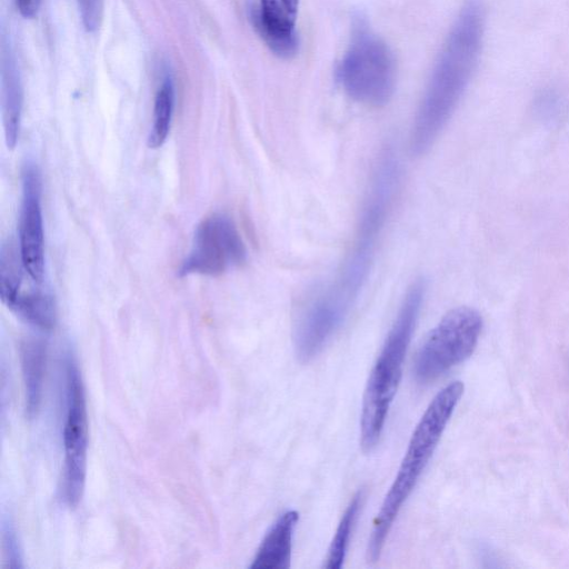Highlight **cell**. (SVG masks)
<instances>
[{
  "label": "cell",
  "instance_id": "obj_1",
  "mask_svg": "<svg viewBox=\"0 0 569 569\" xmlns=\"http://www.w3.org/2000/svg\"><path fill=\"white\" fill-rule=\"evenodd\" d=\"M398 181V159L393 151L387 150L373 172L348 257L332 281L305 307L295 325L293 345L301 361L317 356L347 318L369 273Z\"/></svg>",
  "mask_w": 569,
  "mask_h": 569
},
{
  "label": "cell",
  "instance_id": "obj_2",
  "mask_svg": "<svg viewBox=\"0 0 569 569\" xmlns=\"http://www.w3.org/2000/svg\"><path fill=\"white\" fill-rule=\"evenodd\" d=\"M485 30L479 0H467L447 37L418 110L410 151L425 154L433 144L462 97L477 67Z\"/></svg>",
  "mask_w": 569,
  "mask_h": 569
},
{
  "label": "cell",
  "instance_id": "obj_3",
  "mask_svg": "<svg viewBox=\"0 0 569 569\" xmlns=\"http://www.w3.org/2000/svg\"><path fill=\"white\" fill-rule=\"evenodd\" d=\"M462 393L461 381L449 383L436 395L418 422L398 473L373 521L368 543L370 561L379 559L395 519L431 458Z\"/></svg>",
  "mask_w": 569,
  "mask_h": 569
},
{
  "label": "cell",
  "instance_id": "obj_4",
  "mask_svg": "<svg viewBox=\"0 0 569 569\" xmlns=\"http://www.w3.org/2000/svg\"><path fill=\"white\" fill-rule=\"evenodd\" d=\"M426 289L423 279L411 283L370 372L365 389L360 422V443L366 452L376 447L381 436L390 405L401 379L405 357Z\"/></svg>",
  "mask_w": 569,
  "mask_h": 569
},
{
  "label": "cell",
  "instance_id": "obj_5",
  "mask_svg": "<svg viewBox=\"0 0 569 569\" xmlns=\"http://www.w3.org/2000/svg\"><path fill=\"white\" fill-rule=\"evenodd\" d=\"M337 74L347 94L358 102L380 107L393 94L396 63L392 52L361 16L352 21L350 41Z\"/></svg>",
  "mask_w": 569,
  "mask_h": 569
},
{
  "label": "cell",
  "instance_id": "obj_6",
  "mask_svg": "<svg viewBox=\"0 0 569 569\" xmlns=\"http://www.w3.org/2000/svg\"><path fill=\"white\" fill-rule=\"evenodd\" d=\"M481 329L482 318L477 310L459 307L449 311L430 331L416 355V379L422 383L432 381L469 358Z\"/></svg>",
  "mask_w": 569,
  "mask_h": 569
},
{
  "label": "cell",
  "instance_id": "obj_7",
  "mask_svg": "<svg viewBox=\"0 0 569 569\" xmlns=\"http://www.w3.org/2000/svg\"><path fill=\"white\" fill-rule=\"evenodd\" d=\"M64 466L62 497L74 508L84 489L88 452V417L84 387L77 363L67 360V411L63 427Z\"/></svg>",
  "mask_w": 569,
  "mask_h": 569
},
{
  "label": "cell",
  "instance_id": "obj_8",
  "mask_svg": "<svg viewBox=\"0 0 569 569\" xmlns=\"http://www.w3.org/2000/svg\"><path fill=\"white\" fill-rule=\"evenodd\" d=\"M246 258L247 250L233 221L226 214L214 213L198 226L180 274L220 276L243 263Z\"/></svg>",
  "mask_w": 569,
  "mask_h": 569
},
{
  "label": "cell",
  "instance_id": "obj_9",
  "mask_svg": "<svg viewBox=\"0 0 569 569\" xmlns=\"http://www.w3.org/2000/svg\"><path fill=\"white\" fill-rule=\"evenodd\" d=\"M19 251L24 270L34 282L44 274V241L41 209V179L38 168L28 163L22 171V203Z\"/></svg>",
  "mask_w": 569,
  "mask_h": 569
},
{
  "label": "cell",
  "instance_id": "obj_10",
  "mask_svg": "<svg viewBox=\"0 0 569 569\" xmlns=\"http://www.w3.org/2000/svg\"><path fill=\"white\" fill-rule=\"evenodd\" d=\"M298 7L299 0H259L251 8L253 28L279 58L290 59L299 50Z\"/></svg>",
  "mask_w": 569,
  "mask_h": 569
},
{
  "label": "cell",
  "instance_id": "obj_11",
  "mask_svg": "<svg viewBox=\"0 0 569 569\" xmlns=\"http://www.w3.org/2000/svg\"><path fill=\"white\" fill-rule=\"evenodd\" d=\"M299 519L295 510L280 515L264 535L251 569H287L290 566L292 538Z\"/></svg>",
  "mask_w": 569,
  "mask_h": 569
},
{
  "label": "cell",
  "instance_id": "obj_12",
  "mask_svg": "<svg viewBox=\"0 0 569 569\" xmlns=\"http://www.w3.org/2000/svg\"><path fill=\"white\" fill-rule=\"evenodd\" d=\"M46 346L39 339H27L20 347V361L26 392V411L28 417L38 415L46 367Z\"/></svg>",
  "mask_w": 569,
  "mask_h": 569
},
{
  "label": "cell",
  "instance_id": "obj_13",
  "mask_svg": "<svg viewBox=\"0 0 569 569\" xmlns=\"http://www.w3.org/2000/svg\"><path fill=\"white\" fill-rule=\"evenodd\" d=\"M1 70L4 139L7 147L13 149L20 131L22 92L16 64L9 53H2Z\"/></svg>",
  "mask_w": 569,
  "mask_h": 569
},
{
  "label": "cell",
  "instance_id": "obj_14",
  "mask_svg": "<svg viewBox=\"0 0 569 569\" xmlns=\"http://www.w3.org/2000/svg\"><path fill=\"white\" fill-rule=\"evenodd\" d=\"M174 109V83L172 76L167 73L154 98L153 116L148 137L149 148H160L167 140L170 131Z\"/></svg>",
  "mask_w": 569,
  "mask_h": 569
},
{
  "label": "cell",
  "instance_id": "obj_15",
  "mask_svg": "<svg viewBox=\"0 0 569 569\" xmlns=\"http://www.w3.org/2000/svg\"><path fill=\"white\" fill-rule=\"evenodd\" d=\"M26 322L50 330L56 323V306L52 298L41 291L19 293L8 307Z\"/></svg>",
  "mask_w": 569,
  "mask_h": 569
},
{
  "label": "cell",
  "instance_id": "obj_16",
  "mask_svg": "<svg viewBox=\"0 0 569 569\" xmlns=\"http://www.w3.org/2000/svg\"><path fill=\"white\" fill-rule=\"evenodd\" d=\"M363 498V492L358 491L345 510L328 550L326 568H341L347 553L352 528L361 509Z\"/></svg>",
  "mask_w": 569,
  "mask_h": 569
},
{
  "label": "cell",
  "instance_id": "obj_17",
  "mask_svg": "<svg viewBox=\"0 0 569 569\" xmlns=\"http://www.w3.org/2000/svg\"><path fill=\"white\" fill-rule=\"evenodd\" d=\"M22 268L24 269V266L20 251L18 252L11 243L3 244L0 256V297L7 307L20 293Z\"/></svg>",
  "mask_w": 569,
  "mask_h": 569
},
{
  "label": "cell",
  "instance_id": "obj_18",
  "mask_svg": "<svg viewBox=\"0 0 569 569\" xmlns=\"http://www.w3.org/2000/svg\"><path fill=\"white\" fill-rule=\"evenodd\" d=\"M2 548L3 555L9 568H21L22 558L16 531L9 521H4L2 526Z\"/></svg>",
  "mask_w": 569,
  "mask_h": 569
},
{
  "label": "cell",
  "instance_id": "obj_19",
  "mask_svg": "<svg viewBox=\"0 0 569 569\" xmlns=\"http://www.w3.org/2000/svg\"><path fill=\"white\" fill-rule=\"evenodd\" d=\"M82 23L87 31L92 32L99 28L103 0H77Z\"/></svg>",
  "mask_w": 569,
  "mask_h": 569
},
{
  "label": "cell",
  "instance_id": "obj_20",
  "mask_svg": "<svg viewBox=\"0 0 569 569\" xmlns=\"http://www.w3.org/2000/svg\"><path fill=\"white\" fill-rule=\"evenodd\" d=\"M20 14L24 18H33L40 6V0H16Z\"/></svg>",
  "mask_w": 569,
  "mask_h": 569
}]
</instances>
